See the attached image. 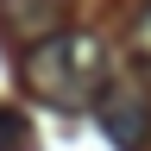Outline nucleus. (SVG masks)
<instances>
[{
	"label": "nucleus",
	"instance_id": "f257e3e1",
	"mask_svg": "<svg viewBox=\"0 0 151 151\" xmlns=\"http://www.w3.org/2000/svg\"><path fill=\"white\" fill-rule=\"evenodd\" d=\"M19 76L50 107H88L107 88V44L88 38V32H57V38H44V44H32L19 57Z\"/></svg>",
	"mask_w": 151,
	"mask_h": 151
},
{
	"label": "nucleus",
	"instance_id": "f03ea898",
	"mask_svg": "<svg viewBox=\"0 0 151 151\" xmlns=\"http://www.w3.org/2000/svg\"><path fill=\"white\" fill-rule=\"evenodd\" d=\"M94 126L120 151H145V139H151V94H145V82H107L94 94Z\"/></svg>",
	"mask_w": 151,
	"mask_h": 151
},
{
	"label": "nucleus",
	"instance_id": "7ed1b4c3",
	"mask_svg": "<svg viewBox=\"0 0 151 151\" xmlns=\"http://www.w3.org/2000/svg\"><path fill=\"white\" fill-rule=\"evenodd\" d=\"M69 13H76V0H0V32L32 50L57 32H69Z\"/></svg>",
	"mask_w": 151,
	"mask_h": 151
},
{
	"label": "nucleus",
	"instance_id": "20e7f679",
	"mask_svg": "<svg viewBox=\"0 0 151 151\" xmlns=\"http://www.w3.org/2000/svg\"><path fill=\"white\" fill-rule=\"evenodd\" d=\"M0 151H32V126L13 107H0Z\"/></svg>",
	"mask_w": 151,
	"mask_h": 151
},
{
	"label": "nucleus",
	"instance_id": "39448f33",
	"mask_svg": "<svg viewBox=\"0 0 151 151\" xmlns=\"http://www.w3.org/2000/svg\"><path fill=\"white\" fill-rule=\"evenodd\" d=\"M132 57H139V63H151V0H145V13L132 19Z\"/></svg>",
	"mask_w": 151,
	"mask_h": 151
}]
</instances>
